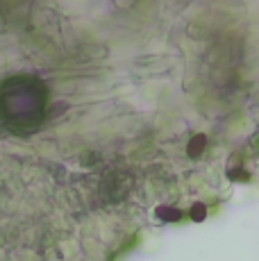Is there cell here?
<instances>
[{"label": "cell", "mask_w": 259, "mask_h": 261, "mask_svg": "<svg viewBox=\"0 0 259 261\" xmlns=\"http://www.w3.org/2000/svg\"><path fill=\"white\" fill-rule=\"evenodd\" d=\"M48 91L41 80L16 75L0 84V123L16 134L37 129L43 123Z\"/></svg>", "instance_id": "1"}]
</instances>
